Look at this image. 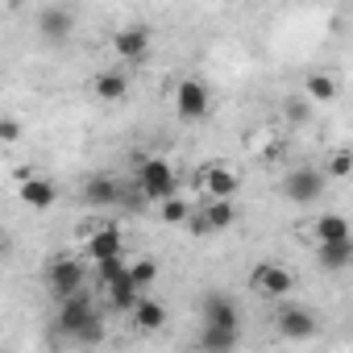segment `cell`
Instances as JSON below:
<instances>
[{
	"label": "cell",
	"mask_w": 353,
	"mask_h": 353,
	"mask_svg": "<svg viewBox=\"0 0 353 353\" xmlns=\"http://www.w3.org/2000/svg\"><path fill=\"white\" fill-rule=\"evenodd\" d=\"M137 188L145 200L162 204L170 196H179V174H174L166 158H137Z\"/></svg>",
	"instance_id": "cell-1"
},
{
	"label": "cell",
	"mask_w": 353,
	"mask_h": 353,
	"mask_svg": "<svg viewBox=\"0 0 353 353\" xmlns=\"http://www.w3.org/2000/svg\"><path fill=\"white\" fill-rule=\"evenodd\" d=\"M250 291L266 295V299H283V295L295 291V274L287 266H279V262H258L250 270Z\"/></svg>",
	"instance_id": "cell-2"
},
{
	"label": "cell",
	"mask_w": 353,
	"mask_h": 353,
	"mask_svg": "<svg viewBox=\"0 0 353 353\" xmlns=\"http://www.w3.org/2000/svg\"><path fill=\"white\" fill-rule=\"evenodd\" d=\"M92 320H96V307H92V299H88L83 291H75V295L59 299V316H54V324H59V332H63L67 341H75Z\"/></svg>",
	"instance_id": "cell-3"
},
{
	"label": "cell",
	"mask_w": 353,
	"mask_h": 353,
	"mask_svg": "<svg viewBox=\"0 0 353 353\" xmlns=\"http://www.w3.org/2000/svg\"><path fill=\"white\" fill-rule=\"evenodd\" d=\"M83 262H75V258H54L50 266H46V287H50V295L54 299H67V295H75V291H83Z\"/></svg>",
	"instance_id": "cell-4"
},
{
	"label": "cell",
	"mask_w": 353,
	"mask_h": 353,
	"mask_svg": "<svg viewBox=\"0 0 353 353\" xmlns=\"http://www.w3.org/2000/svg\"><path fill=\"white\" fill-rule=\"evenodd\" d=\"M208 88L200 83V79H179V83H174V112H179L183 121H204L208 117Z\"/></svg>",
	"instance_id": "cell-5"
},
{
	"label": "cell",
	"mask_w": 353,
	"mask_h": 353,
	"mask_svg": "<svg viewBox=\"0 0 353 353\" xmlns=\"http://www.w3.org/2000/svg\"><path fill=\"white\" fill-rule=\"evenodd\" d=\"M196 183H200L212 200H233L237 188H241V174H237L233 166H225V162H212V166L196 170Z\"/></svg>",
	"instance_id": "cell-6"
},
{
	"label": "cell",
	"mask_w": 353,
	"mask_h": 353,
	"mask_svg": "<svg viewBox=\"0 0 353 353\" xmlns=\"http://www.w3.org/2000/svg\"><path fill=\"white\" fill-rule=\"evenodd\" d=\"M283 196H287L291 204H312V200H320V196H324V174L312 170V166L291 170L287 179H283Z\"/></svg>",
	"instance_id": "cell-7"
},
{
	"label": "cell",
	"mask_w": 353,
	"mask_h": 353,
	"mask_svg": "<svg viewBox=\"0 0 353 353\" xmlns=\"http://www.w3.org/2000/svg\"><path fill=\"white\" fill-rule=\"evenodd\" d=\"M200 320H204V324H229V328H241V307L233 303V295H225V291H208L204 303H200Z\"/></svg>",
	"instance_id": "cell-8"
},
{
	"label": "cell",
	"mask_w": 353,
	"mask_h": 353,
	"mask_svg": "<svg viewBox=\"0 0 353 353\" xmlns=\"http://www.w3.org/2000/svg\"><path fill=\"white\" fill-rule=\"evenodd\" d=\"M233 221H237V204H233V200H212L200 216L188 221V229H192V233H221V229H229Z\"/></svg>",
	"instance_id": "cell-9"
},
{
	"label": "cell",
	"mask_w": 353,
	"mask_h": 353,
	"mask_svg": "<svg viewBox=\"0 0 353 353\" xmlns=\"http://www.w3.org/2000/svg\"><path fill=\"white\" fill-rule=\"evenodd\" d=\"M112 50H117L125 63H145V59H150V30H145V26H125V30L112 38Z\"/></svg>",
	"instance_id": "cell-10"
},
{
	"label": "cell",
	"mask_w": 353,
	"mask_h": 353,
	"mask_svg": "<svg viewBox=\"0 0 353 353\" xmlns=\"http://www.w3.org/2000/svg\"><path fill=\"white\" fill-rule=\"evenodd\" d=\"M316 266L320 270H345L353 266V233L336 241H316Z\"/></svg>",
	"instance_id": "cell-11"
},
{
	"label": "cell",
	"mask_w": 353,
	"mask_h": 353,
	"mask_svg": "<svg viewBox=\"0 0 353 353\" xmlns=\"http://www.w3.org/2000/svg\"><path fill=\"white\" fill-rule=\"evenodd\" d=\"M38 34H42L46 42H67V38L75 34V17H71L67 9L50 5V9H42V13H38Z\"/></svg>",
	"instance_id": "cell-12"
},
{
	"label": "cell",
	"mask_w": 353,
	"mask_h": 353,
	"mask_svg": "<svg viewBox=\"0 0 353 353\" xmlns=\"http://www.w3.org/2000/svg\"><path fill=\"white\" fill-rule=\"evenodd\" d=\"M88 254H92V262H104V258L125 254V233H121L117 225H100V229L88 237Z\"/></svg>",
	"instance_id": "cell-13"
},
{
	"label": "cell",
	"mask_w": 353,
	"mask_h": 353,
	"mask_svg": "<svg viewBox=\"0 0 353 353\" xmlns=\"http://www.w3.org/2000/svg\"><path fill=\"white\" fill-rule=\"evenodd\" d=\"M279 332L287 341H307V336H316V316L307 307H283L279 312Z\"/></svg>",
	"instance_id": "cell-14"
},
{
	"label": "cell",
	"mask_w": 353,
	"mask_h": 353,
	"mask_svg": "<svg viewBox=\"0 0 353 353\" xmlns=\"http://www.w3.org/2000/svg\"><path fill=\"white\" fill-rule=\"evenodd\" d=\"M104 295H108V307H112V312H133V303L141 299V287H137V283H133V274L125 270L117 283H108V287H104Z\"/></svg>",
	"instance_id": "cell-15"
},
{
	"label": "cell",
	"mask_w": 353,
	"mask_h": 353,
	"mask_svg": "<svg viewBox=\"0 0 353 353\" xmlns=\"http://www.w3.org/2000/svg\"><path fill=\"white\" fill-rule=\"evenodd\" d=\"M129 316H133V324H137L141 332H158V328L166 324V307H162L158 299H150L145 291H141V299L133 303V312H129Z\"/></svg>",
	"instance_id": "cell-16"
},
{
	"label": "cell",
	"mask_w": 353,
	"mask_h": 353,
	"mask_svg": "<svg viewBox=\"0 0 353 353\" xmlns=\"http://www.w3.org/2000/svg\"><path fill=\"white\" fill-rule=\"evenodd\" d=\"M237 341H241V328H229V324H200V349H208V353L233 349Z\"/></svg>",
	"instance_id": "cell-17"
},
{
	"label": "cell",
	"mask_w": 353,
	"mask_h": 353,
	"mask_svg": "<svg viewBox=\"0 0 353 353\" xmlns=\"http://www.w3.org/2000/svg\"><path fill=\"white\" fill-rule=\"evenodd\" d=\"M83 200H88L92 208H112V204L121 200V188L108 179V174H100V179H88V188H83Z\"/></svg>",
	"instance_id": "cell-18"
},
{
	"label": "cell",
	"mask_w": 353,
	"mask_h": 353,
	"mask_svg": "<svg viewBox=\"0 0 353 353\" xmlns=\"http://www.w3.org/2000/svg\"><path fill=\"white\" fill-rule=\"evenodd\" d=\"M21 200H26L30 208H38V212H42V208H50V204L59 200V192H54V183H50V179H38V174H34V179H26V183H21Z\"/></svg>",
	"instance_id": "cell-19"
},
{
	"label": "cell",
	"mask_w": 353,
	"mask_h": 353,
	"mask_svg": "<svg viewBox=\"0 0 353 353\" xmlns=\"http://www.w3.org/2000/svg\"><path fill=\"white\" fill-rule=\"evenodd\" d=\"M92 88H96V96H100V100H108V104H112V100H125L129 79H125V71H100Z\"/></svg>",
	"instance_id": "cell-20"
},
{
	"label": "cell",
	"mask_w": 353,
	"mask_h": 353,
	"mask_svg": "<svg viewBox=\"0 0 353 353\" xmlns=\"http://www.w3.org/2000/svg\"><path fill=\"white\" fill-rule=\"evenodd\" d=\"M303 92H307V96H312L316 104H332L341 88H336V79H332L328 71H312V75L303 79Z\"/></svg>",
	"instance_id": "cell-21"
},
{
	"label": "cell",
	"mask_w": 353,
	"mask_h": 353,
	"mask_svg": "<svg viewBox=\"0 0 353 353\" xmlns=\"http://www.w3.org/2000/svg\"><path fill=\"white\" fill-rule=\"evenodd\" d=\"M353 229H349V221L341 216V212H324V216H316V241H336V237H349Z\"/></svg>",
	"instance_id": "cell-22"
},
{
	"label": "cell",
	"mask_w": 353,
	"mask_h": 353,
	"mask_svg": "<svg viewBox=\"0 0 353 353\" xmlns=\"http://www.w3.org/2000/svg\"><path fill=\"white\" fill-rule=\"evenodd\" d=\"M158 216H162L166 225H188V221H192V208H188V200L170 196V200H162V204H158Z\"/></svg>",
	"instance_id": "cell-23"
},
{
	"label": "cell",
	"mask_w": 353,
	"mask_h": 353,
	"mask_svg": "<svg viewBox=\"0 0 353 353\" xmlns=\"http://www.w3.org/2000/svg\"><path fill=\"white\" fill-rule=\"evenodd\" d=\"M125 270H129L125 254H117V258H104V262H96V283H100V291H104L108 283H117V279H121Z\"/></svg>",
	"instance_id": "cell-24"
},
{
	"label": "cell",
	"mask_w": 353,
	"mask_h": 353,
	"mask_svg": "<svg viewBox=\"0 0 353 353\" xmlns=\"http://www.w3.org/2000/svg\"><path fill=\"white\" fill-rule=\"evenodd\" d=\"M129 274H133V283H137L141 291H150V287H154V279H158V262L137 258V262H129Z\"/></svg>",
	"instance_id": "cell-25"
},
{
	"label": "cell",
	"mask_w": 353,
	"mask_h": 353,
	"mask_svg": "<svg viewBox=\"0 0 353 353\" xmlns=\"http://www.w3.org/2000/svg\"><path fill=\"white\" fill-rule=\"evenodd\" d=\"M328 174L332 179H349L353 174V150H332L328 154Z\"/></svg>",
	"instance_id": "cell-26"
},
{
	"label": "cell",
	"mask_w": 353,
	"mask_h": 353,
	"mask_svg": "<svg viewBox=\"0 0 353 353\" xmlns=\"http://www.w3.org/2000/svg\"><path fill=\"white\" fill-rule=\"evenodd\" d=\"M100 341H104V320L96 316V320H92V324L75 336V345H100Z\"/></svg>",
	"instance_id": "cell-27"
},
{
	"label": "cell",
	"mask_w": 353,
	"mask_h": 353,
	"mask_svg": "<svg viewBox=\"0 0 353 353\" xmlns=\"http://www.w3.org/2000/svg\"><path fill=\"white\" fill-rule=\"evenodd\" d=\"M0 137H5V141H17V137H21V125H17V121L9 117L5 125H0Z\"/></svg>",
	"instance_id": "cell-28"
}]
</instances>
